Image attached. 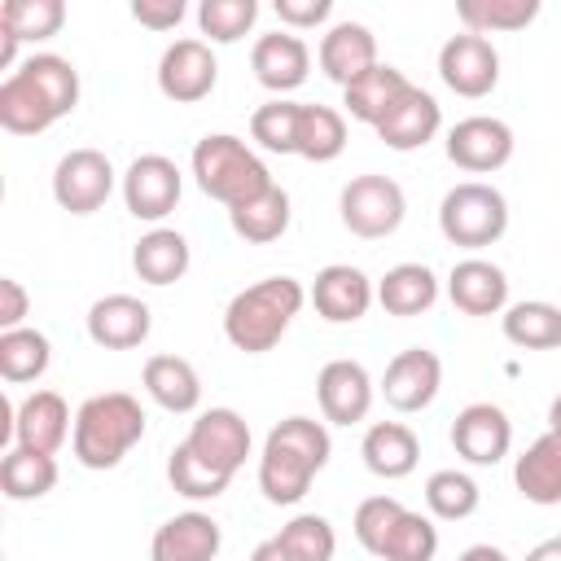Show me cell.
I'll return each instance as SVG.
<instances>
[{
  "label": "cell",
  "instance_id": "6da1fadb",
  "mask_svg": "<svg viewBox=\"0 0 561 561\" xmlns=\"http://www.w3.org/2000/svg\"><path fill=\"white\" fill-rule=\"evenodd\" d=\"M79 105V70L57 53H31L0 83V127L9 136H39Z\"/></svg>",
  "mask_w": 561,
  "mask_h": 561
},
{
  "label": "cell",
  "instance_id": "7a4b0ae2",
  "mask_svg": "<svg viewBox=\"0 0 561 561\" xmlns=\"http://www.w3.org/2000/svg\"><path fill=\"white\" fill-rule=\"evenodd\" d=\"M329 430L311 416H285L267 430L259 456V491L267 504H298L329 465Z\"/></svg>",
  "mask_w": 561,
  "mask_h": 561
},
{
  "label": "cell",
  "instance_id": "3957f363",
  "mask_svg": "<svg viewBox=\"0 0 561 561\" xmlns=\"http://www.w3.org/2000/svg\"><path fill=\"white\" fill-rule=\"evenodd\" d=\"M302 302H307V289L294 276L254 280L241 294H232V302L224 307V337L245 355H263L289 333Z\"/></svg>",
  "mask_w": 561,
  "mask_h": 561
},
{
  "label": "cell",
  "instance_id": "277c9868",
  "mask_svg": "<svg viewBox=\"0 0 561 561\" xmlns=\"http://www.w3.org/2000/svg\"><path fill=\"white\" fill-rule=\"evenodd\" d=\"M145 438V408L127 390H105L79 403L75 412V460L83 469H114Z\"/></svg>",
  "mask_w": 561,
  "mask_h": 561
},
{
  "label": "cell",
  "instance_id": "5b68a950",
  "mask_svg": "<svg viewBox=\"0 0 561 561\" xmlns=\"http://www.w3.org/2000/svg\"><path fill=\"white\" fill-rule=\"evenodd\" d=\"M364 552L377 561H434L438 552V526L425 513H412L394 495H368L355 508L351 522Z\"/></svg>",
  "mask_w": 561,
  "mask_h": 561
},
{
  "label": "cell",
  "instance_id": "8992f818",
  "mask_svg": "<svg viewBox=\"0 0 561 561\" xmlns=\"http://www.w3.org/2000/svg\"><path fill=\"white\" fill-rule=\"evenodd\" d=\"M193 180L206 197L224 202L228 210L276 184L272 171L263 167V158L232 131H210L193 145Z\"/></svg>",
  "mask_w": 561,
  "mask_h": 561
},
{
  "label": "cell",
  "instance_id": "52a82bcc",
  "mask_svg": "<svg viewBox=\"0 0 561 561\" xmlns=\"http://www.w3.org/2000/svg\"><path fill=\"white\" fill-rule=\"evenodd\" d=\"M438 228L451 245H465V250H482V245H495L504 232H508V202L495 184H482V180H465L456 188L443 193L438 202Z\"/></svg>",
  "mask_w": 561,
  "mask_h": 561
},
{
  "label": "cell",
  "instance_id": "ba28073f",
  "mask_svg": "<svg viewBox=\"0 0 561 561\" xmlns=\"http://www.w3.org/2000/svg\"><path fill=\"white\" fill-rule=\"evenodd\" d=\"M202 469H210L215 478L232 482L237 469L245 465L250 456V425L237 408H206L197 412V421L188 425L184 443H180Z\"/></svg>",
  "mask_w": 561,
  "mask_h": 561
},
{
  "label": "cell",
  "instance_id": "9c48e42d",
  "mask_svg": "<svg viewBox=\"0 0 561 561\" xmlns=\"http://www.w3.org/2000/svg\"><path fill=\"white\" fill-rule=\"evenodd\" d=\"M337 210H342V224L364 237V241H377V237H390L403 215H408V197L403 188L390 180V175H355L342 184V197H337Z\"/></svg>",
  "mask_w": 561,
  "mask_h": 561
},
{
  "label": "cell",
  "instance_id": "30bf717a",
  "mask_svg": "<svg viewBox=\"0 0 561 561\" xmlns=\"http://www.w3.org/2000/svg\"><path fill=\"white\" fill-rule=\"evenodd\" d=\"M215 79H219V61H215L206 39L184 35V39L167 44L158 57V92L175 105L206 101L215 92Z\"/></svg>",
  "mask_w": 561,
  "mask_h": 561
},
{
  "label": "cell",
  "instance_id": "8fae6325",
  "mask_svg": "<svg viewBox=\"0 0 561 561\" xmlns=\"http://www.w3.org/2000/svg\"><path fill=\"white\" fill-rule=\"evenodd\" d=\"M438 79L456 96H465V101L486 96L500 83V53H495V44L486 35H473V31L451 35L438 48Z\"/></svg>",
  "mask_w": 561,
  "mask_h": 561
},
{
  "label": "cell",
  "instance_id": "7c38bea8",
  "mask_svg": "<svg viewBox=\"0 0 561 561\" xmlns=\"http://www.w3.org/2000/svg\"><path fill=\"white\" fill-rule=\"evenodd\" d=\"M114 193V167L101 149H70L53 171V197L70 215H92Z\"/></svg>",
  "mask_w": 561,
  "mask_h": 561
},
{
  "label": "cell",
  "instance_id": "4fadbf2b",
  "mask_svg": "<svg viewBox=\"0 0 561 561\" xmlns=\"http://www.w3.org/2000/svg\"><path fill=\"white\" fill-rule=\"evenodd\" d=\"M180 193H184V175H180V167L167 153H140L123 171V202L145 224L167 219L175 210Z\"/></svg>",
  "mask_w": 561,
  "mask_h": 561
},
{
  "label": "cell",
  "instance_id": "5bb4252c",
  "mask_svg": "<svg viewBox=\"0 0 561 561\" xmlns=\"http://www.w3.org/2000/svg\"><path fill=\"white\" fill-rule=\"evenodd\" d=\"M447 158L469 175L500 171L513 158V127L491 114H469L447 131Z\"/></svg>",
  "mask_w": 561,
  "mask_h": 561
},
{
  "label": "cell",
  "instance_id": "9a60e30c",
  "mask_svg": "<svg viewBox=\"0 0 561 561\" xmlns=\"http://www.w3.org/2000/svg\"><path fill=\"white\" fill-rule=\"evenodd\" d=\"M307 298H311V307H316L320 320H329V324H355L377 302V285L359 267H351V263H329V267L316 272Z\"/></svg>",
  "mask_w": 561,
  "mask_h": 561
},
{
  "label": "cell",
  "instance_id": "2e32d148",
  "mask_svg": "<svg viewBox=\"0 0 561 561\" xmlns=\"http://www.w3.org/2000/svg\"><path fill=\"white\" fill-rule=\"evenodd\" d=\"M438 386H443V359L425 346H408L399 351L386 373H381V394L394 412H421L438 399Z\"/></svg>",
  "mask_w": 561,
  "mask_h": 561
},
{
  "label": "cell",
  "instance_id": "e0dca14e",
  "mask_svg": "<svg viewBox=\"0 0 561 561\" xmlns=\"http://www.w3.org/2000/svg\"><path fill=\"white\" fill-rule=\"evenodd\" d=\"M451 447L469 465H500L513 447V421L495 403H469L451 421Z\"/></svg>",
  "mask_w": 561,
  "mask_h": 561
},
{
  "label": "cell",
  "instance_id": "ac0fdd59",
  "mask_svg": "<svg viewBox=\"0 0 561 561\" xmlns=\"http://www.w3.org/2000/svg\"><path fill=\"white\" fill-rule=\"evenodd\" d=\"M316 399H320L324 421L359 425L373 408V377L359 359H329L316 377Z\"/></svg>",
  "mask_w": 561,
  "mask_h": 561
},
{
  "label": "cell",
  "instance_id": "d6986e66",
  "mask_svg": "<svg viewBox=\"0 0 561 561\" xmlns=\"http://www.w3.org/2000/svg\"><path fill=\"white\" fill-rule=\"evenodd\" d=\"M438 127H443V105H438L425 88L408 83L403 96L386 110V118H381L373 131L381 136L386 149H394V153H412V149L430 145V140L438 136Z\"/></svg>",
  "mask_w": 561,
  "mask_h": 561
},
{
  "label": "cell",
  "instance_id": "ffe728a7",
  "mask_svg": "<svg viewBox=\"0 0 561 561\" xmlns=\"http://www.w3.org/2000/svg\"><path fill=\"white\" fill-rule=\"evenodd\" d=\"M224 548V530L210 513L188 508L167 517L149 539V561H215Z\"/></svg>",
  "mask_w": 561,
  "mask_h": 561
},
{
  "label": "cell",
  "instance_id": "44dd1931",
  "mask_svg": "<svg viewBox=\"0 0 561 561\" xmlns=\"http://www.w3.org/2000/svg\"><path fill=\"white\" fill-rule=\"evenodd\" d=\"M153 311L136 294H105L88 307V337L105 351H131L149 337Z\"/></svg>",
  "mask_w": 561,
  "mask_h": 561
},
{
  "label": "cell",
  "instance_id": "7402d4cb",
  "mask_svg": "<svg viewBox=\"0 0 561 561\" xmlns=\"http://www.w3.org/2000/svg\"><path fill=\"white\" fill-rule=\"evenodd\" d=\"M250 70H254V79H259L267 92H294V88L307 83L311 48H307V39L294 35V31L259 35L254 48H250Z\"/></svg>",
  "mask_w": 561,
  "mask_h": 561
},
{
  "label": "cell",
  "instance_id": "603a6c76",
  "mask_svg": "<svg viewBox=\"0 0 561 561\" xmlns=\"http://www.w3.org/2000/svg\"><path fill=\"white\" fill-rule=\"evenodd\" d=\"M70 434H75V421H70V408H66V399L57 390H35L13 412V438L26 451L57 456Z\"/></svg>",
  "mask_w": 561,
  "mask_h": 561
},
{
  "label": "cell",
  "instance_id": "cb8c5ba5",
  "mask_svg": "<svg viewBox=\"0 0 561 561\" xmlns=\"http://www.w3.org/2000/svg\"><path fill=\"white\" fill-rule=\"evenodd\" d=\"M447 298L465 316H500L508 307V276L491 259H460L447 276Z\"/></svg>",
  "mask_w": 561,
  "mask_h": 561
},
{
  "label": "cell",
  "instance_id": "d4e9b609",
  "mask_svg": "<svg viewBox=\"0 0 561 561\" xmlns=\"http://www.w3.org/2000/svg\"><path fill=\"white\" fill-rule=\"evenodd\" d=\"M320 70L346 88L355 83L364 70L377 66V35L364 26V22H333L324 35H320V53H316Z\"/></svg>",
  "mask_w": 561,
  "mask_h": 561
},
{
  "label": "cell",
  "instance_id": "484cf974",
  "mask_svg": "<svg viewBox=\"0 0 561 561\" xmlns=\"http://www.w3.org/2000/svg\"><path fill=\"white\" fill-rule=\"evenodd\" d=\"M359 456L368 465V473L394 482V478H408L421 460V443L412 434V425L403 421H373L364 430V443H359Z\"/></svg>",
  "mask_w": 561,
  "mask_h": 561
},
{
  "label": "cell",
  "instance_id": "4316f807",
  "mask_svg": "<svg viewBox=\"0 0 561 561\" xmlns=\"http://www.w3.org/2000/svg\"><path fill=\"white\" fill-rule=\"evenodd\" d=\"M140 381L149 399L167 412H197L202 403V377L184 355H149Z\"/></svg>",
  "mask_w": 561,
  "mask_h": 561
},
{
  "label": "cell",
  "instance_id": "83f0119b",
  "mask_svg": "<svg viewBox=\"0 0 561 561\" xmlns=\"http://www.w3.org/2000/svg\"><path fill=\"white\" fill-rule=\"evenodd\" d=\"M513 482L530 504H561V434H539L513 465Z\"/></svg>",
  "mask_w": 561,
  "mask_h": 561
},
{
  "label": "cell",
  "instance_id": "f1b7e54d",
  "mask_svg": "<svg viewBox=\"0 0 561 561\" xmlns=\"http://www.w3.org/2000/svg\"><path fill=\"white\" fill-rule=\"evenodd\" d=\"M403 88H408V75H403L399 66L377 61L373 70H364L355 83H346V88H342V110H346L355 123L377 127V123L386 118V110L403 96Z\"/></svg>",
  "mask_w": 561,
  "mask_h": 561
},
{
  "label": "cell",
  "instance_id": "f546056e",
  "mask_svg": "<svg viewBox=\"0 0 561 561\" xmlns=\"http://www.w3.org/2000/svg\"><path fill=\"white\" fill-rule=\"evenodd\" d=\"M193 254H188V241L184 232L175 228H149L136 245H131V267L145 285H175L184 272H188Z\"/></svg>",
  "mask_w": 561,
  "mask_h": 561
},
{
  "label": "cell",
  "instance_id": "4dcf8cb0",
  "mask_svg": "<svg viewBox=\"0 0 561 561\" xmlns=\"http://www.w3.org/2000/svg\"><path fill=\"white\" fill-rule=\"evenodd\" d=\"M377 302L390 316H421L438 302V276L425 263H394L377 280Z\"/></svg>",
  "mask_w": 561,
  "mask_h": 561
},
{
  "label": "cell",
  "instance_id": "1f68e13d",
  "mask_svg": "<svg viewBox=\"0 0 561 561\" xmlns=\"http://www.w3.org/2000/svg\"><path fill=\"white\" fill-rule=\"evenodd\" d=\"M289 215H294V210H289V193H285L280 184H272V188H263L259 197L232 206V210H228V224H232V232H237L241 241L267 245V241H280V237H285Z\"/></svg>",
  "mask_w": 561,
  "mask_h": 561
},
{
  "label": "cell",
  "instance_id": "d6a6232c",
  "mask_svg": "<svg viewBox=\"0 0 561 561\" xmlns=\"http://www.w3.org/2000/svg\"><path fill=\"white\" fill-rule=\"evenodd\" d=\"M500 329L522 351H552V346H561V307L543 302V298L513 302V307H504Z\"/></svg>",
  "mask_w": 561,
  "mask_h": 561
},
{
  "label": "cell",
  "instance_id": "836d02e7",
  "mask_svg": "<svg viewBox=\"0 0 561 561\" xmlns=\"http://www.w3.org/2000/svg\"><path fill=\"white\" fill-rule=\"evenodd\" d=\"M53 364V346L39 329L22 324V329H9L0 333V377L9 386H22V381H39Z\"/></svg>",
  "mask_w": 561,
  "mask_h": 561
},
{
  "label": "cell",
  "instance_id": "e575fe53",
  "mask_svg": "<svg viewBox=\"0 0 561 561\" xmlns=\"http://www.w3.org/2000/svg\"><path fill=\"white\" fill-rule=\"evenodd\" d=\"M57 486V460L44 451H26L13 447L0 460V491L9 500H44Z\"/></svg>",
  "mask_w": 561,
  "mask_h": 561
},
{
  "label": "cell",
  "instance_id": "d590c367",
  "mask_svg": "<svg viewBox=\"0 0 561 561\" xmlns=\"http://www.w3.org/2000/svg\"><path fill=\"white\" fill-rule=\"evenodd\" d=\"M346 149V114L333 105H302L298 118V158L333 162Z\"/></svg>",
  "mask_w": 561,
  "mask_h": 561
},
{
  "label": "cell",
  "instance_id": "8d00e7d4",
  "mask_svg": "<svg viewBox=\"0 0 561 561\" xmlns=\"http://www.w3.org/2000/svg\"><path fill=\"white\" fill-rule=\"evenodd\" d=\"M425 504L438 522H465V517L478 513L482 491L465 469H434L425 478Z\"/></svg>",
  "mask_w": 561,
  "mask_h": 561
},
{
  "label": "cell",
  "instance_id": "74e56055",
  "mask_svg": "<svg viewBox=\"0 0 561 561\" xmlns=\"http://www.w3.org/2000/svg\"><path fill=\"white\" fill-rule=\"evenodd\" d=\"M456 18L473 35H495V31H522L539 18V0H460Z\"/></svg>",
  "mask_w": 561,
  "mask_h": 561
},
{
  "label": "cell",
  "instance_id": "f35d334b",
  "mask_svg": "<svg viewBox=\"0 0 561 561\" xmlns=\"http://www.w3.org/2000/svg\"><path fill=\"white\" fill-rule=\"evenodd\" d=\"M289 561H333L337 552V535L329 526V517L320 513H298L280 526V535H272Z\"/></svg>",
  "mask_w": 561,
  "mask_h": 561
},
{
  "label": "cell",
  "instance_id": "ab89813d",
  "mask_svg": "<svg viewBox=\"0 0 561 561\" xmlns=\"http://www.w3.org/2000/svg\"><path fill=\"white\" fill-rule=\"evenodd\" d=\"M298 118H302V105L298 101H263L254 114H250V136L267 149V153H298Z\"/></svg>",
  "mask_w": 561,
  "mask_h": 561
},
{
  "label": "cell",
  "instance_id": "60d3db41",
  "mask_svg": "<svg viewBox=\"0 0 561 561\" xmlns=\"http://www.w3.org/2000/svg\"><path fill=\"white\" fill-rule=\"evenodd\" d=\"M0 22L18 39H48L66 26V4L61 0H4Z\"/></svg>",
  "mask_w": 561,
  "mask_h": 561
},
{
  "label": "cell",
  "instance_id": "b9f144b4",
  "mask_svg": "<svg viewBox=\"0 0 561 561\" xmlns=\"http://www.w3.org/2000/svg\"><path fill=\"white\" fill-rule=\"evenodd\" d=\"M254 22H259L254 0H202L197 4V26L210 44H237Z\"/></svg>",
  "mask_w": 561,
  "mask_h": 561
},
{
  "label": "cell",
  "instance_id": "7bdbcfd3",
  "mask_svg": "<svg viewBox=\"0 0 561 561\" xmlns=\"http://www.w3.org/2000/svg\"><path fill=\"white\" fill-rule=\"evenodd\" d=\"M329 13H333V0H276V18L289 31L320 26V22H329Z\"/></svg>",
  "mask_w": 561,
  "mask_h": 561
},
{
  "label": "cell",
  "instance_id": "ee69618b",
  "mask_svg": "<svg viewBox=\"0 0 561 561\" xmlns=\"http://www.w3.org/2000/svg\"><path fill=\"white\" fill-rule=\"evenodd\" d=\"M131 18L149 31H175L184 22V0H136Z\"/></svg>",
  "mask_w": 561,
  "mask_h": 561
},
{
  "label": "cell",
  "instance_id": "f6af8a7d",
  "mask_svg": "<svg viewBox=\"0 0 561 561\" xmlns=\"http://www.w3.org/2000/svg\"><path fill=\"white\" fill-rule=\"evenodd\" d=\"M26 311H31V294L22 289V280L4 276V280H0V333H9V329H22Z\"/></svg>",
  "mask_w": 561,
  "mask_h": 561
},
{
  "label": "cell",
  "instance_id": "bcb514c9",
  "mask_svg": "<svg viewBox=\"0 0 561 561\" xmlns=\"http://www.w3.org/2000/svg\"><path fill=\"white\" fill-rule=\"evenodd\" d=\"M456 561H508V557H504V548H495V543H473V548H465Z\"/></svg>",
  "mask_w": 561,
  "mask_h": 561
},
{
  "label": "cell",
  "instance_id": "7dc6e473",
  "mask_svg": "<svg viewBox=\"0 0 561 561\" xmlns=\"http://www.w3.org/2000/svg\"><path fill=\"white\" fill-rule=\"evenodd\" d=\"M18 44H22V39H18V35H13V31L0 22V66H4V70L18 61Z\"/></svg>",
  "mask_w": 561,
  "mask_h": 561
},
{
  "label": "cell",
  "instance_id": "c3c4849f",
  "mask_svg": "<svg viewBox=\"0 0 561 561\" xmlns=\"http://www.w3.org/2000/svg\"><path fill=\"white\" fill-rule=\"evenodd\" d=\"M526 561H561V535H552V539L535 543V548L526 552Z\"/></svg>",
  "mask_w": 561,
  "mask_h": 561
},
{
  "label": "cell",
  "instance_id": "681fc988",
  "mask_svg": "<svg viewBox=\"0 0 561 561\" xmlns=\"http://www.w3.org/2000/svg\"><path fill=\"white\" fill-rule=\"evenodd\" d=\"M250 561H289V557H285V548H280L276 539H263V543L250 552Z\"/></svg>",
  "mask_w": 561,
  "mask_h": 561
},
{
  "label": "cell",
  "instance_id": "f907efd6",
  "mask_svg": "<svg viewBox=\"0 0 561 561\" xmlns=\"http://www.w3.org/2000/svg\"><path fill=\"white\" fill-rule=\"evenodd\" d=\"M548 430L552 434H561V394L552 399V408H548Z\"/></svg>",
  "mask_w": 561,
  "mask_h": 561
}]
</instances>
